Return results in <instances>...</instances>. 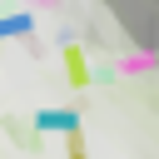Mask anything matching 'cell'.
Segmentation results:
<instances>
[{
  "mask_svg": "<svg viewBox=\"0 0 159 159\" xmlns=\"http://www.w3.org/2000/svg\"><path fill=\"white\" fill-rule=\"evenodd\" d=\"M35 124L40 129H60V134H80V114L75 109H40Z\"/></svg>",
  "mask_w": 159,
  "mask_h": 159,
  "instance_id": "obj_1",
  "label": "cell"
},
{
  "mask_svg": "<svg viewBox=\"0 0 159 159\" xmlns=\"http://www.w3.org/2000/svg\"><path fill=\"white\" fill-rule=\"evenodd\" d=\"M65 60H70V75H75V84H84V60H80V50H75V45L65 50Z\"/></svg>",
  "mask_w": 159,
  "mask_h": 159,
  "instance_id": "obj_2",
  "label": "cell"
},
{
  "mask_svg": "<svg viewBox=\"0 0 159 159\" xmlns=\"http://www.w3.org/2000/svg\"><path fill=\"white\" fill-rule=\"evenodd\" d=\"M10 30H30V20H0V35H10Z\"/></svg>",
  "mask_w": 159,
  "mask_h": 159,
  "instance_id": "obj_3",
  "label": "cell"
},
{
  "mask_svg": "<svg viewBox=\"0 0 159 159\" xmlns=\"http://www.w3.org/2000/svg\"><path fill=\"white\" fill-rule=\"evenodd\" d=\"M70 159H84V139L80 134H70Z\"/></svg>",
  "mask_w": 159,
  "mask_h": 159,
  "instance_id": "obj_4",
  "label": "cell"
}]
</instances>
